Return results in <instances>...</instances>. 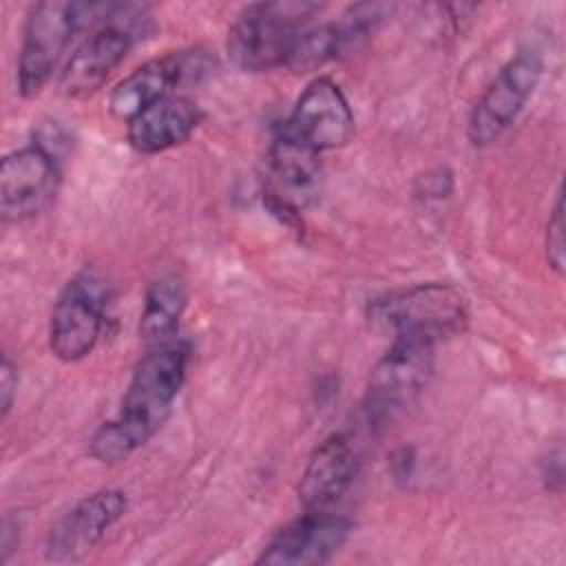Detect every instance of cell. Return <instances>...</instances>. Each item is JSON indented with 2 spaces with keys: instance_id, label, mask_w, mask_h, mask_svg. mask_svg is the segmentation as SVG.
<instances>
[{
  "instance_id": "2e32d148",
  "label": "cell",
  "mask_w": 566,
  "mask_h": 566,
  "mask_svg": "<svg viewBox=\"0 0 566 566\" xmlns=\"http://www.w3.org/2000/svg\"><path fill=\"white\" fill-rule=\"evenodd\" d=\"M203 122L201 106L186 95H168L126 124L128 144L142 155H157L190 139Z\"/></svg>"
},
{
  "instance_id": "7c38bea8",
  "label": "cell",
  "mask_w": 566,
  "mask_h": 566,
  "mask_svg": "<svg viewBox=\"0 0 566 566\" xmlns=\"http://www.w3.org/2000/svg\"><path fill=\"white\" fill-rule=\"evenodd\" d=\"M321 179V153L281 124L268 150V199L272 210L298 214L318 199Z\"/></svg>"
},
{
  "instance_id": "ffe728a7",
  "label": "cell",
  "mask_w": 566,
  "mask_h": 566,
  "mask_svg": "<svg viewBox=\"0 0 566 566\" xmlns=\"http://www.w3.org/2000/svg\"><path fill=\"white\" fill-rule=\"evenodd\" d=\"M453 190V175L447 168H433L418 179L416 195L424 199H444Z\"/></svg>"
},
{
  "instance_id": "8992f818",
  "label": "cell",
  "mask_w": 566,
  "mask_h": 566,
  "mask_svg": "<svg viewBox=\"0 0 566 566\" xmlns=\"http://www.w3.org/2000/svg\"><path fill=\"white\" fill-rule=\"evenodd\" d=\"M106 20L75 49L60 73L66 97L84 99L97 93L126 60L137 38L146 33L148 18L142 7H106Z\"/></svg>"
},
{
  "instance_id": "ac0fdd59",
  "label": "cell",
  "mask_w": 566,
  "mask_h": 566,
  "mask_svg": "<svg viewBox=\"0 0 566 566\" xmlns=\"http://www.w3.org/2000/svg\"><path fill=\"white\" fill-rule=\"evenodd\" d=\"M396 7L382 4V2H365V4H352L338 20L332 22L338 44V55H349L358 51L374 33L376 29L391 15Z\"/></svg>"
},
{
  "instance_id": "d6986e66",
  "label": "cell",
  "mask_w": 566,
  "mask_h": 566,
  "mask_svg": "<svg viewBox=\"0 0 566 566\" xmlns=\"http://www.w3.org/2000/svg\"><path fill=\"white\" fill-rule=\"evenodd\" d=\"M546 261L548 265L557 272L564 274V252H566V241H564V197H562V188L555 195V203L546 223Z\"/></svg>"
},
{
  "instance_id": "5bb4252c",
  "label": "cell",
  "mask_w": 566,
  "mask_h": 566,
  "mask_svg": "<svg viewBox=\"0 0 566 566\" xmlns=\"http://www.w3.org/2000/svg\"><path fill=\"white\" fill-rule=\"evenodd\" d=\"M283 126L316 153H325L352 139L354 113L336 82L316 77L303 88Z\"/></svg>"
},
{
  "instance_id": "e0dca14e",
  "label": "cell",
  "mask_w": 566,
  "mask_h": 566,
  "mask_svg": "<svg viewBox=\"0 0 566 566\" xmlns=\"http://www.w3.org/2000/svg\"><path fill=\"white\" fill-rule=\"evenodd\" d=\"M186 305L188 290L177 274H161L155 281H150L142 303L139 338L148 347L175 340Z\"/></svg>"
},
{
  "instance_id": "6da1fadb",
  "label": "cell",
  "mask_w": 566,
  "mask_h": 566,
  "mask_svg": "<svg viewBox=\"0 0 566 566\" xmlns=\"http://www.w3.org/2000/svg\"><path fill=\"white\" fill-rule=\"evenodd\" d=\"M188 347L179 340L148 347L135 365L115 418L88 440V453L102 464H119L144 447L168 420L184 387Z\"/></svg>"
},
{
  "instance_id": "ba28073f",
  "label": "cell",
  "mask_w": 566,
  "mask_h": 566,
  "mask_svg": "<svg viewBox=\"0 0 566 566\" xmlns=\"http://www.w3.org/2000/svg\"><path fill=\"white\" fill-rule=\"evenodd\" d=\"M108 292L95 272L75 274L60 292L51 321L49 347L62 363H77L86 358L104 329Z\"/></svg>"
},
{
  "instance_id": "5b68a950",
  "label": "cell",
  "mask_w": 566,
  "mask_h": 566,
  "mask_svg": "<svg viewBox=\"0 0 566 566\" xmlns=\"http://www.w3.org/2000/svg\"><path fill=\"white\" fill-rule=\"evenodd\" d=\"M433 349L427 340L394 338L367 380L363 416L369 427L389 424L420 398L433 374Z\"/></svg>"
},
{
  "instance_id": "3957f363",
  "label": "cell",
  "mask_w": 566,
  "mask_h": 566,
  "mask_svg": "<svg viewBox=\"0 0 566 566\" xmlns=\"http://www.w3.org/2000/svg\"><path fill=\"white\" fill-rule=\"evenodd\" d=\"M316 4L254 2L243 7L228 29L230 62L245 73H265L285 66L301 31L312 24Z\"/></svg>"
},
{
  "instance_id": "7402d4cb",
  "label": "cell",
  "mask_w": 566,
  "mask_h": 566,
  "mask_svg": "<svg viewBox=\"0 0 566 566\" xmlns=\"http://www.w3.org/2000/svg\"><path fill=\"white\" fill-rule=\"evenodd\" d=\"M18 535H20V524H18V520L11 515V513H7L4 517H2V562H9V557H11V553L15 551V546H18Z\"/></svg>"
},
{
  "instance_id": "9c48e42d",
  "label": "cell",
  "mask_w": 566,
  "mask_h": 566,
  "mask_svg": "<svg viewBox=\"0 0 566 566\" xmlns=\"http://www.w3.org/2000/svg\"><path fill=\"white\" fill-rule=\"evenodd\" d=\"M55 153L40 142L4 155L0 164V217L4 223H22L44 212L60 188Z\"/></svg>"
},
{
  "instance_id": "8fae6325",
  "label": "cell",
  "mask_w": 566,
  "mask_h": 566,
  "mask_svg": "<svg viewBox=\"0 0 566 566\" xmlns=\"http://www.w3.org/2000/svg\"><path fill=\"white\" fill-rule=\"evenodd\" d=\"M128 509L122 489H99L77 500L62 513L46 533L44 557L55 564H73L84 559L117 524Z\"/></svg>"
},
{
  "instance_id": "44dd1931",
  "label": "cell",
  "mask_w": 566,
  "mask_h": 566,
  "mask_svg": "<svg viewBox=\"0 0 566 566\" xmlns=\"http://www.w3.org/2000/svg\"><path fill=\"white\" fill-rule=\"evenodd\" d=\"M15 396H18V365L11 360L9 354H2V363H0V413H2V420L9 416Z\"/></svg>"
},
{
  "instance_id": "52a82bcc",
  "label": "cell",
  "mask_w": 566,
  "mask_h": 566,
  "mask_svg": "<svg viewBox=\"0 0 566 566\" xmlns=\"http://www.w3.org/2000/svg\"><path fill=\"white\" fill-rule=\"evenodd\" d=\"M544 73V60L537 51L515 53L491 80L469 113L467 137L482 148L497 142L520 117L535 93Z\"/></svg>"
},
{
  "instance_id": "30bf717a",
  "label": "cell",
  "mask_w": 566,
  "mask_h": 566,
  "mask_svg": "<svg viewBox=\"0 0 566 566\" xmlns=\"http://www.w3.org/2000/svg\"><path fill=\"white\" fill-rule=\"evenodd\" d=\"M208 71L210 57L203 51H175L148 60L113 86L108 111L115 119L128 124L155 102L175 95L177 86L197 82Z\"/></svg>"
},
{
  "instance_id": "7a4b0ae2",
  "label": "cell",
  "mask_w": 566,
  "mask_h": 566,
  "mask_svg": "<svg viewBox=\"0 0 566 566\" xmlns=\"http://www.w3.org/2000/svg\"><path fill=\"white\" fill-rule=\"evenodd\" d=\"M369 321L394 338L438 343L458 336L469 323V303L451 283H416L369 303Z\"/></svg>"
},
{
  "instance_id": "9a60e30c",
  "label": "cell",
  "mask_w": 566,
  "mask_h": 566,
  "mask_svg": "<svg viewBox=\"0 0 566 566\" xmlns=\"http://www.w3.org/2000/svg\"><path fill=\"white\" fill-rule=\"evenodd\" d=\"M360 451L349 433L327 436L310 455L301 480L298 500L305 511H329L354 484Z\"/></svg>"
},
{
  "instance_id": "277c9868",
  "label": "cell",
  "mask_w": 566,
  "mask_h": 566,
  "mask_svg": "<svg viewBox=\"0 0 566 566\" xmlns=\"http://www.w3.org/2000/svg\"><path fill=\"white\" fill-rule=\"evenodd\" d=\"M99 4L38 2L31 4L18 53V93L31 99L49 84L62 53Z\"/></svg>"
},
{
  "instance_id": "4fadbf2b",
  "label": "cell",
  "mask_w": 566,
  "mask_h": 566,
  "mask_svg": "<svg viewBox=\"0 0 566 566\" xmlns=\"http://www.w3.org/2000/svg\"><path fill=\"white\" fill-rule=\"evenodd\" d=\"M354 524L329 511H305L281 526L261 548L256 564L314 566L329 562L349 539Z\"/></svg>"
}]
</instances>
